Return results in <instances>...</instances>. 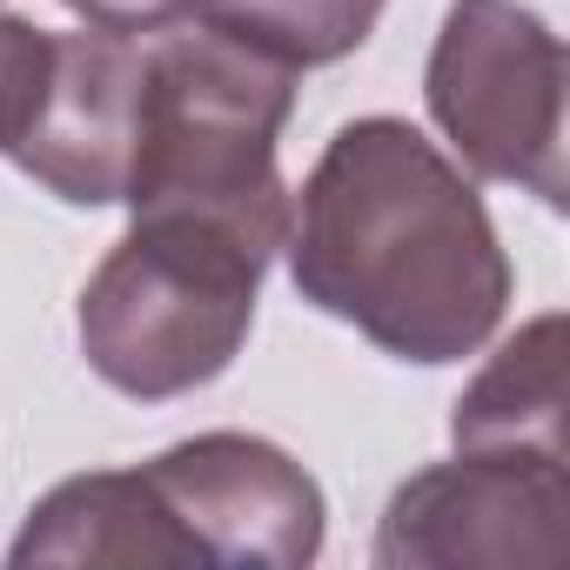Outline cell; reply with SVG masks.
I'll list each match as a JSON object with an SVG mask.
<instances>
[{"instance_id": "cell-9", "label": "cell", "mask_w": 570, "mask_h": 570, "mask_svg": "<svg viewBox=\"0 0 570 570\" xmlns=\"http://www.w3.org/2000/svg\"><path fill=\"white\" fill-rule=\"evenodd\" d=\"M450 436L483 456H563V316H537L483 363Z\"/></svg>"}, {"instance_id": "cell-8", "label": "cell", "mask_w": 570, "mask_h": 570, "mask_svg": "<svg viewBox=\"0 0 570 570\" xmlns=\"http://www.w3.org/2000/svg\"><path fill=\"white\" fill-rule=\"evenodd\" d=\"M8 563L14 570H35V563L188 570V550H181V537H175V523L141 470H95V476H68L61 490H48L35 503Z\"/></svg>"}, {"instance_id": "cell-3", "label": "cell", "mask_w": 570, "mask_h": 570, "mask_svg": "<svg viewBox=\"0 0 570 570\" xmlns=\"http://www.w3.org/2000/svg\"><path fill=\"white\" fill-rule=\"evenodd\" d=\"M268 262L275 248L248 228L208 215H135L81 289L88 370L135 403L215 383L248 343Z\"/></svg>"}, {"instance_id": "cell-6", "label": "cell", "mask_w": 570, "mask_h": 570, "mask_svg": "<svg viewBox=\"0 0 570 570\" xmlns=\"http://www.w3.org/2000/svg\"><path fill=\"white\" fill-rule=\"evenodd\" d=\"M148 490L161 497L188 563L222 570H303L323 550V490L316 476L262 436L208 430L155 463H141Z\"/></svg>"}, {"instance_id": "cell-5", "label": "cell", "mask_w": 570, "mask_h": 570, "mask_svg": "<svg viewBox=\"0 0 570 570\" xmlns=\"http://www.w3.org/2000/svg\"><path fill=\"white\" fill-rule=\"evenodd\" d=\"M570 557V470L563 456L456 450L410 476L376 530L383 570H563Z\"/></svg>"}, {"instance_id": "cell-7", "label": "cell", "mask_w": 570, "mask_h": 570, "mask_svg": "<svg viewBox=\"0 0 570 570\" xmlns=\"http://www.w3.org/2000/svg\"><path fill=\"white\" fill-rule=\"evenodd\" d=\"M141 88L148 48L135 35H48L0 155H14L21 175H35L48 195L75 208L121 202L141 141Z\"/></svg>"}, {"instance_id": "cell-1", "label": "cell", "mask_w": 570, "mask_h": 570, "mask_svg": "<svg viewBox=\"0 0 570 570\" xmlns=\"http://www.w3.org/2000/svg\"><path fill=\"white\" fill-rule=\"evenodd\" d=\"M282 248L303 303L403 363H463L510 309V255L483 195L396 115L336 128Z\"/></svg>"}, {"instance_id": "cell-12", "label": "cell", "mask_w": 570, "mask_h": 570, "mask_svg": "<svg viewBox=\"0 0 570 570\" xmlns=\"http://www.w3.org/2000/svg\"><path fill=\"white\" fill-rule=\"evenodd\" d=\"M101 35H168L195 21V0H61Z\"/></svg>"}, {"instance_id": "cell-4", "label": "cell", "mask_w": 570, "mask_h": 570, "mask_svg": "<svg viewBox=\"0 0 570 570\" xmlns=\"http://www.w3.org/2000/svg\"><path fill=\"white\" fill-rule=\"evenodd\" d=\"M423 95L470 175L563 208V41L530 8L450 0Z\"/></svg>"}, {"instance_id": "cell-2", "label": "cell", "mask_w": 570, "mask_h": 570, "mask_svg": "<svg viewBox=\"0 0 570 570\" xmlns=\"http://www.w3.org/2000/svg\"><path fill=\"white\" fill-rule=\"evenodd\" d=\"M296 108V68L255 55L222 28H181L148 48L141 141L128 168L135 215H208L255 242H289V188L275 141Z\"/></svg>"}, {"instance_id": "cell-11", "label": "cell", "mask_w": 570, "mask_h": 570, "mask_svg": "<svg viewBox=\"0 0 570 570\" xmlns=\"http://www.w3.org/2000/svg\"><path fill=\"white\" fill-rule=\"evenodd\" d=\"M41 48H48V28L0 14V148H8V128L21 115V95H28L35 68H41Z\"/></svg>"}, {"instance_id": "cell-10", "label": "cell", "mask_w": 570, "mask_h": 570, "mask_svg": "<svg viewBox=\"0 0 570 570\" xmlns=\"http://www.w3.org/2000/svg\"><path fill=\"white\" fill-rule=\"evenodd\" d=\"M195 21L303 75L356 55L383 21V0H195Z\"/></svg>"}]
</instances>
